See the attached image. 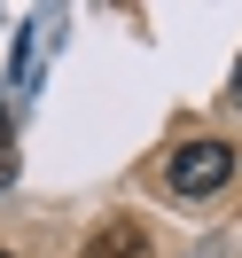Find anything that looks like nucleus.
<instances>
[{"label": "nucleus", "instance_id": "f03ea898", "mask_svg": "<svg viewBox=\"0 0 242 258\" xmlns=\"http://www.w3.org/2000/svg\"><path fill=\"white\" fill-rule=\"evenodd\" d=\"M78 258H156V250H148V235H141L133 219H110V227H94V235H86Z\"/></svg>", "mask_w": 242, "mask_h": 258}, {"label": "nucleus", "instance_id": "20e7f679", "mask_svg": "<svg viewBox=\"0 0 242 258\" xmlns=\"http://www.w3.org/2000/svg\"><path fill=\"white\" fill-rule=\"evenodd\" d=\"M234 102H242V71H234Z\"/></svg>", "mask_w": 242, "mask_h": 258}, {"label": "nucleus", "instance_id": "39448f33", "mask_svg": "<svg viewBox=\"0 0 242 258\" xmlns=\"http://www.w3.org/2000/svg\"><path fill=\"white\" fill-rule=\"evenodd\" d=\"M0 258H8V250H0Z\"/></svg>", "mask_w": 242, "mask_h": 258}, {"label": "nucleus", "instance_id": "f257e3e1", "mask_svg": "<svg viewBox=\"0 0 242 258\" xmlns=\"http://www.w3.org/2000/svg\"><path fill=\"white\" fill-rule=\"evenodd\" d=\"M164 180H172V196H219L226 180H234V149H226L219 133H195V141H180L172 157H164Z\"/></svg>", "mask_w": 242, "mask_h": 258}, {"label": "nucleus", "instance_id": "7ed1b4c3", "mask_svg": "<svg viewBox=\"0 0 242 258\" xmlns=\"http://www.w3.org/2000/svg\"><path fill=\"white\" fill-rule=\"evenodd\" d=\"M16 180V141H8V125H0V188Z\"/></svg>", "mask_w": 242, "mask_h": 258}]
</instances>
